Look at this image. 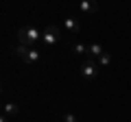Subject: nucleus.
Masks as SVG:
<instances>
[{"label": "nucleus", "mask_w": 131, "mask_h": 122, "mask_svg": "<svg viewBox=\"0 0 131 122\" xmlns=\"http://www.w3.org/2000/svg\"><path fill=\"white\" fill-rule=\"evenodd\" d=\"M63 122H79V118H77L74 113L68 111V113H63Z\"/></svg>", "instance_id": "12"}, {"label": "nucleus", "mask_w": 131, "mask_h": 122, "mask_svg": "<svg viewBox=\"0 0 131 122\" xmlns=\"http://www.w3.org/2000/svg\"><path fill=\"white\" fill-rule=\"evenodd\" d=\"M59 39H61L59 26H46L42 31V44H44V46H55Z\"/></svg>", "instance_id": "3"}, {"label": "nucleus", "mask_w": 131, "mask_h": 122, "mask_svg": "<svg viewBox=\"0 0 131 122\" xmlns=\"http://www.w3.org/2000/svg\"><path fill=\"white\" fill-rule=\"evenodd\" d=\"M0 122H9V118H7V116H2V118H0Z\"/></svg>", "instance_id": "13"}, {"label": "nucleus", "mask_w": 131, "mask_h": 122, "mask_svg": "<svg viewBox=\"0 0 131 122\" xmlns=\"http://www.w3.org/2000/svg\"><path fill=\"white\" fill-rule=\"evenodd\" d=\"M18 42L31 48L33 44L42 42V33H39L35 26H24V28H20V31H18Z\"/></svg>", "instance_id": "1"}, {"label": "nucleus", "mask_w": 131, "mask_h": 122, "mask_svg": "<svg viewBox=\"0 0 131 122\" xmlns=\"http://www.w3.org/2000/svg\"><path fill=\"white\" fill-rule=\"evenodd\" d=\"M70 48H72V52H74V55H88V46H85V44H81V42H72Z\"/></svg>", "instance_id": "9"}, {"label": "nucleus", "mask_w": 131, "mask_h": 122, "mask_svg": "<svg viewBox=\"0 0 131 122\" xmlns=\"http://www.w3.org/2000/svg\"><path fill=\"white\" fill-rule=\"evenodd\" d=\"M96 61H98V66H101V68H107L109 63H112V55H109V52H103Z\"/></svg>", "instance_id": "11"}, {"label": "nucleus", "mask_w": 131, "mask_h": 122, "mask_svg": "<svg viewBox=\"0 0 131 122\" xmlns=\"http://www.w3.org/2000/svg\"><path fill=\"white\" fill-rule=\"evenodd\" d=\"M26 50H28V46H24V44H18V46H13V48H11V52H13L15 57H20V59H24Z\"/></svg>", "instance_id": "10"}, {"label": "nucleus", "mask_w": 131, "mask_h": 122, "mask_svg": "<svg viewBox=\"0 0 131 122\" xmlns=\"http://www.w3.org/2000/svg\"><path fill=\"white\" fill-rule=\"evenodd\" d=\"M98 72H101V66H98V61L94 59H85L83 63H81V76L88 81H94L98 76Z\"/></svg>", "instance_id": "2"}, {"label": "nucleus", "mask_w": 131, "mask_h": 122, "mask_svg": "<svg viewBox=\"0 0 131 122\" xmlns=\"http://www.w3.org/2000/svg\"><path fill=\"white\" fill-rule=\"evenodd\" d=\"M63 26H66V31L70 35H77L79 33V28H81V24L77 22V18H72V15H68V18L63 20Z\"/></svg>", "instance_id": "4"}, {"label": "nucleus", "mask_w": 131, "mask_h": 122, "mask_svg": "<svg viewBox=\"0 0 131 122\" xmlns=\"http://www.w3.org/2000/svg\"><path fill=\"white\" fill-rule=\"evenodd\" d=\"M18 111H20V107H18L15 103H5V105H2V116H7V118L15 116Z\"/></svg>", "instance_id": "7"}, {"label": "nucleus", "mask_w": 131, "mask_h": 122, "mask_svg": "<svg viewBox=\"0 0 131 122\" xmlns=\"http://www.w3.org/2000/svg\"><path fill=\"white\" fill-rule=\"evenodd\" d=\"M79 9L83 11V13H88V15L96 13V0H81V2H79Z\"/></svg>", "instance_id": "5"}, {"label": "nucleus", "mask_w": 131, "mask_h": 122, "mask_svg": "<svg viewBox=\"0 0 131 122\" xmlns=\"http://www.w3.org/2000/svg\"><path fill=\"white\" fill-rule=\"evenodd\" d=\"M103 52H105V50H103V46H101V44H90V46H88V55L94 57V59H98Z\"/></svg>", "instance_id": "8"}, {"label": "nucleus", "mask_w": 131, "mask_h": 122, "mask_svg": "<svg viewBox=\"0 0 131 122\" xmlns=\"http://www.w3.org/2000/svg\"><path fill=\"white\" fill-rule=\"evenodd\" d=\"M39 57H42V52H39L37 48H28L22 61H24V63H37V61H39Z\"/></svg>", "instance_id": "6"}]
</instances>
